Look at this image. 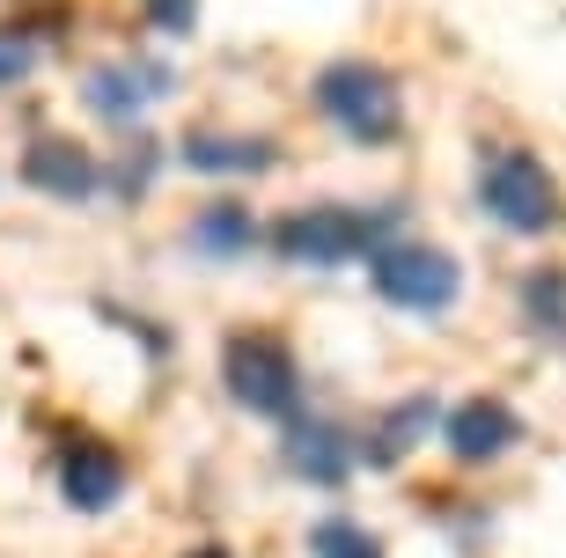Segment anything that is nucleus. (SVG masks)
I'll return each mask as SVG.
<instances>
[{
  "mask_svg": "<svg viewBox=\"0 0 566 558\" xmlns=\"http://www.w3.org/2000/svg\"><path fill=\"white\" fill-rule=\"evenodd\" d=\"M390 228H398V207H302L273 228V250L287 265H354V257H376Z\"/></svg>",
  "mask_w": 566,
  "mask_h": 558,
  "instance_id": "f257e3e1",
  "label": "nucleus"
},
{
  "mask_svg": "<svg viewBox=\"0 0 566 558\" xmlns=\"http://www.w3.org/2000/svg\"><path fill=\"white\" fill-rule=\"evenodd\" d=\"M316 110H324L346 140H360V147H382V140H398V133H405L398 82H390L382 66H368V60L324 66V74H316Z\"/></svg>",
  "mask_w": 566,
  "mask_h": 558,
  "instance_id": "f03ea898",
  "label": "nucleus"
},
{
  "mask_svg": "<svg viewBox=\"0 0 566 558\" xmlns=\"http://www.w3.org/2000/svg\"><path fill=\"white\" fill-rule=\"evenodd\" d=\"M287 463L310 477V485H338V477L354 471V449H346V434H338V427L310 419V427H294V434H287Z\"/></svg>",
  "mask_w": 566,
  "mask_h": 558,
  "instance_id": "9b49d317",
  "label": "nucleus"
},
{
  "mask_svg": "<svg viewBox=\"0 0 566 558\" xmlns=\"http://www.w3.org/2000/svg\"><path fill=\"white\" fill-rule=\"evenodd\" d=\"M434 427V397H412V404H398V412L376 427V441H368V463H398L412 441Z\"/></svg>",
  "mask_w": 566,
  "mask_h": 558,
  "instance_id": "f8f14e48",
  "label": "nucleus"
},
{
  "mask_svg": "<svg viewBox=\"0 0 566 558\" xmlns=\"http://www.w3.org/2000/svg\"><path fill=\"white\" fill-rule=\"evenodd\" d=\"M177 162L199 169V177H258V169H273V140H251V133H191L177 147Z\"/></svg>",
  "mask_w": 566,
  "mask_h": 558,
  "instance_id": "9d476101",
  "label": "nucleus"
},
{
  "mask_svg": "<svg viewBox=\"0 0 566 558\" xmlns=\"http://www.w3.org/2000/svg\"><path fill=\"white\" fill-rule=\"evenodd\" d=\"M155 96H169V66L118 60V66H96V74H88V110L111 118V125H133Z\"/></svg>",
  "mask_w": 566,
  "mask_h": 558,
  "instance_id": "0eeeda50",
  "label": "nucleus"
},
{
  "mask_svg": "<svg viewBox=\"0 0 566 558\" xmlns=\"http://www.w3.org/2000/svg\"><path fill=\"white\" fill-rule=\"evenodd\" d=\"M30 66H38V44L22 38V30H0V88H15Z\"/></svg>",
  "mask_w": 566,
  "mask_h": 558,
  "instance_id": "f3484780",
  "label": "nucleus"
},
{
  "mask_svg": "<svg viewBox=\"0 0 566 558\" xmlns=\"http://www.w3.org/2000/svg\"><path fill=\"white\" fill-rule=\"evenodd\" d=\"M60 493L66 507H82V515H104L111 499L126 493V455L111 449V441H74V449L60 455Z\"/></svg>",
  "mask_w": 566,
  "mask_h": 558,
  "instance_id": "423d86ee",
  "label": "nucleus"
},
{
  "mask_svg": "<svg viewBox=\"0 0 566 558\" xmlns=\"http://www.w3.org/2000/svg\"><path fill=\"white\" fill-rule=\"evenodd\" d=\"M515 441H523V419L507 412L501 397H471V404L449 412V449H457V463H493V455H507Z\"/></svg>",
  "mask_w": 566,
  "mask_h": 558,
  "instance_id": "6e6552de",
  "label": "nucleus"
},
{
  "mask_svg": "<svg viewBox=\"0 0 566 558\" xmlns=\"http://www.w3.org/2000/svg\"><path fill=\"white\" fill-rule=\"evenodd\" d=\"M221 375H229V397L258 419H294L302 404V375H294V352L265 331H235L221 352Z\"/></svg>",
  "mask_w": 566,
  "mask_h": 558,
  "instance_id": "20e7f679",
  "label": "nucleus"
},
{
  "mask_svg": "<svg viewBox=\"0 0 566 558\" xmlns=\"http://www.w3.org/2000/svg\"><path fill=\"white\" fill-rule=\"evenodd\" d=\"M22 177L38 191H52V199H88V191L104 185V169H96V155L74 140H38L30 155H22Z\"/></svg>",
  "mask_w": 566,
  "mask_h": 558,
  "instance_id": "1a4fd4ad",
  "label": "nucleus"
},
{
  "mask_svg": "<svg viewBox=\"0 0 566 558\" xmlns=\"http://www.w3.org/2000/svg\"><path fill=\"white\" fill-rule=\"evenodd\" d=\"M523 302H530V316H537V324L566 331V272H537V280L523 287Z\"/></svg>",
  "mask_w": 566,
  "mask_h": 558,
  "instance_id": "2eb2a0df",
  "label": "nucleus"
},
{
  "mask_svg": "<svg viewBox=\"0 0 566 558\" xmlns=\"http://www.w3.org/2000/svg\"><path fill=\"white\" fill-rule=\"evenodd\" d=\"M479 207L501 228H515V235H545L559 221V185L523 147H485L479 155Z\"/></svg>",
  "mask_w": 566,
  "mask_h": 558,
  "instance_id": "7ed1b4c3",
  "label": "nucleus"
},
{
  "mask_svg": "<svg viewBox=\"0 0 566 558\" xmlns=\"http://www.w3.org/2000/svg\"><path fill=\"white\" fill-rule=\"evenodd\" d=\"M191 558H229V551H191Z\"/></svg>",
  "mask_w": 566,
  "mask_h": 558,
  "instance_id": "a211bd4d",
  "label": "nucleus"
},
{
  "mask_svg": "<svg viewBox=\"0 0 566 558\" xmlns=\"http://www.w3.org/2000/svg\"><path fill=\"white\" fill-rule=\"evenodd\" d=\"M376 272V294L382 302H398V309H449L463 294V272L449 250H427V243H382L368 257Z\"/></svg>",
  "mask_w": 566,
  "mask_h": 558,
  "instance_id": "39448f33",
  "label": "nucleus"
},
{
  "mask_svg": "<svg viewBox=\"0 0 566 558\" xmlns=\"http://www.w3.org/2000/svg\"><path fill=\"white\" fill-rule=\"evenodd\" d=\"M140 8H147L155 30H169V38H191V30H199V0H140Z\"/></svg>",
  "mask_w": 566,
  "mask_h": 558,
  "instance_id": "dca6fc26",
  "label": "nucleus"
},
{
  "mask_svg": "<svg viewBox=\"0 0 566 558\" xmlns=\"http://www.w3.org/2000/svg\"><path fill=\"white\" fill-rule=\"evenodd\" d=\"M191 243L213 250V257H235V250L258 243V228H251V213H243V207H213V213H199V221H191Z\"/></svg>",
  "mask_w": 566,
  "mask_h": 558,
  "instance_id": "ddd939ff",
  "label": "nucleus"
},
{
  "mask_svg": "<svg viewBox=\"0 0 566 558\" xmlns=\"http://www.w3.org/2000/svg\"><path fill=\"white\" fill-rule=\"evenodd\" d=\"M310 558H382V544L360 522H316L310 529Z\"/></svg>",
  "mask_w": 566,
  "mask_h": 558,
  "instance_id": "4468645a",
  "label": "nucleus"
}]
</instances>
